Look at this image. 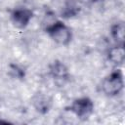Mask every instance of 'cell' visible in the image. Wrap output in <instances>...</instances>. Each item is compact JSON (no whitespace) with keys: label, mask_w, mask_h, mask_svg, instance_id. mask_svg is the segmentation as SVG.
Wrapping results in <instances>:
<instances>
[{"label":"cell","mask_w":125,"mask_h":125,"mask_svg":"<svg viewBox=\"0 0 125 125\" xmlns=\"http://www.w3.org/2000/svg\"><path fill=\"white\" fill-rule=\"evenodd\" d=\"M67 111L72 113L79 120H87L95 109V104L89 97H79L71 102V104L65 107Z\"/></svg>","instance_id":"3"},{"label":"cell","mask_w":125,"mask_h":125,"mask_svg":"<svg viewBox=\"0 0 125 125\" xmlns=\"http://www.w3.org/2000/svg\"><path fill=\"white\" fill-rule=\"evenodd\" d=\"M47 35L60 46H68L73 38L71 28L62 21L56 20L46 27H44Z\"/></svg>","instance_id":"1"},{"label":"cell","mask_w":125,"mask_h":125,"mask_svg":"<svg viewBox=\"0 0 125 125\" xmlns=\"http://www.w3.org/2000/svg\"><path fill=\"white\" fill-rule=\"evenodd\" d=\"M33 16L34 13L31 9L24 6H18L10 12V21L16 28L24 29L29 25Z\"/></svg>","instance_id":"4"},{"label":"cell","mask_w":125,"mask_h":125,"mask_svg":"<svg viewBox=\"0 0 125 125\" xmlns=\"http://www.w3.org/2000/svg\"><path fill=\"white\" fill-rule=\"evenodd\" d=\"M106 60L115 66H121L125 60L124 44H114L106 50Z\"/></svg>","instance_id":"7"},{"label":"cell","mask_w":125,"mask_h":125,"mask_svg":"<svg viewBox=\"0 0 125 125\" xmlns=\"http://www.w3.org/2000/svg\"><path fill=\"white\" fill-rule=\"evenodd\" d=\"M101 91L106 97H116L120 95L124 89L123 72L119 68H115L106 76H104L101 82Z\"/></svg>","instance_id":"2"},{"label":"cell","mask_w":125,"mask_h":125,"mask_svg":"<svg viewBox=\"0 0 125 125\" xmlns=\"http://www.w3.org/2000/svg\"><path fill=\"white\" fill-rule=\"evenodd\" d=\"M109 35L116 44H124L125 24L123 21H117L110 25Z\"/></svg>","instance_id":"9"},{"label":"cell","mask_w":125,"mask_h":125,"mask_svg":"<svg viewBox=\"0 0 125 125\" xmlns=\"http://www.w3.org/2000/svg\"><path fill=\"white\" fill-rule=\"evenodd\" d=\"M31 104L35 111L44 115L50 111L53 105V100L48 94L43 92H37L31 98Z\"/></svg>","instance_id":"6"},{"label":"cell","mask_w":125,"mask_h":125,"mask_svg":"<svg viewBox=\"0 0 125 125\" xmlns=\"http://www.w3.org/2000/svg\"><path fill=\"white\" fill-rule=\"evenodd\" d=\"M91 3H93V4H99V3H103V2H104L105 0H89Z\"/></svg>","instance_id":"11"},{"label":"cell","mask_w":125,"mask_h":125,"mask_svg":"<svg viewBox=\"0 0 125 125\" xmlns=\"http://www.w3.org/2000/svg\"><path fill=\"white\" fill-rule=\"evenodd\" d=\"M48 74L59 85L66 83L70 78L68 67L61 60H54L48 64Z\"/></svg>","instance_id":"5"},{"label":"cell","mask_w":125,"mask_h":125,"mask_svg":"<svg viewBox=\"0 0 125 125\" xmlns=\"http://www.w3.org/2000/svg\"><path fill=\"white\" fill-rule=\"evenodd\" d=\"M81 12V5L78 0H64L60 11V16L63 19H72Z\"/></svg>","instance_id":"8"},{"label":"cell","mask_w":125,"mask_h":125,"mask_svg":"<svg viewBox=\"0 0 125 125\" xmlns=\"http://www.w3.org/2000/svg\"><path fill=\"white\" fill-rule=\"evenodd\" d=\"M9 73L16 79H22L25 76L24 69L19 65L18 63H11L9 64Z\"/></svg>","instance_id":"10"}]
</instances>
